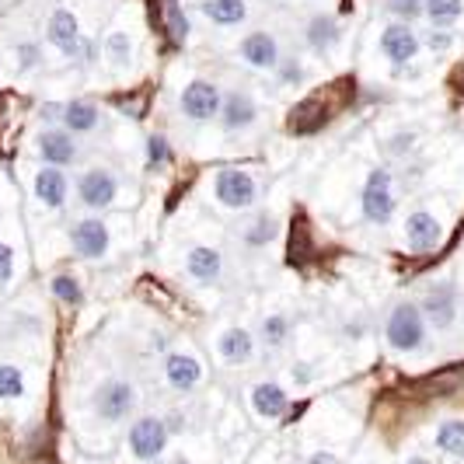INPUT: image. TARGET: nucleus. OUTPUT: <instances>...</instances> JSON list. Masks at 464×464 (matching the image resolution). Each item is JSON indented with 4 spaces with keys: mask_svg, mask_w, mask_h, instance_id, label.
<instances>
[{
    "mask_svg": "<svg viewBox=\"0 0 464 464\" xmlns=\"http://www.w3.org/2000/svg\"><path fill=\"white\" fill-rule=\"evenodd\" d=\"M35 154L49 168H63L67 171L70 164H77V158H81V147H77V137L67 133L63 126H46L35 137Z\"/></svg>",
    "mask_w": 464,
    "mask_h": 464,
    "instance_id": "nucleus-10",
    "label": "nucleus"
},
{
    "mask_svg": "<svg viewBox=\"0 0 464 464\" xmlns=\"http://www.w3.org/2000/svg\"><path fill=\"white\" fill-rule=\"evenodd\" d=\"M56 126H63L73 137L98 133V130H102V105L84 102V98H77V102H60V119H56Z\"/></svg>",
    "mask_w": 464,
    "mask_h": 464,
    "instance_id": "nucleus-16",
    "label": "nucleus"
},
{
    "mask_svg": "<svg viewBox=\"0 0 464 464\" xmlns=\"http://www.w3.org/2000/svg\"><path fill=\"white\" fill-rule=\"evenodd\" d=\"M213 199L227 209H252L258 203V182L241 168H220L213 179Z\"/></svg>",
    "mask_w": 464,
    "mask_h": 464,
    "instance_id": "nucleus-7",
    "label": "nucleus"
},
{
    "mask_svg": "<svg viewBox=\"0 0 464 464\" xmlns=\"http://www.w3.org/2000/svg\"><path fill=\"white\" fill-rule=\"evenodd\" d=\"M179 464H186V461H179Z\"/></svg>",
    "mask_w": 464,
    "mask_h": 464,
    "instance_id": "nucleus-42",
    "label": "nucleus"
},
{
    "mask_svg": "<svg viewBox=\"0 0 464 464\" xmlns=\"http://www.w3.org/2000/svg\"><path fill=\"white\" fill-rule=\"evenodd\" d=\"M186 273L192 283L213 286V283H220V276H224V256L217 248H209V245H192L186 256Z\"/></svg>",
    "mask_w": 464,
    "mask_h": 464,
    "instance_id": "nucleus-18",
    "label": "nucleus"
},
{
    "mask_svg": "<svg viewBox=\"0 0 464 464\" xmlns=\"http://www.w3.org/2000/svg\"><path fill=\"white\" fill-rule=\"evenodd\" d=\"M70 248L73 256L84 258V262H102L112 248V231L109 224L98 217V213H88L81 220L70 224Z\"/></svg>",
    "mask_w": 464,
    "mask_h": 464,
    "instance_id": "nucleus-5",
    "label": "nucleus"
},
{
    "mask_svg": "<svg viewBox=\"0 0 464 464\" xmlns=\"http://www.w3.org/2000/svg\"><path fill=\"white\" fill-rule=\"evenodd\" d=\"M43 60H46V53H43V46H39V43H32V39H24V43H18V46H14V63H18V70H22V73H28V70H39V67H43Z\"/></svg>",
    "mask_w": 464,
    "mask_h": 464,
    "instance_id": "nucleus-33",
    "label": "nucleus"
},
{
    "mask_svg": "<svg viewBox=\"0 0 464 464\" xmlns=\"http://www.w3.org/2000/svg\"><path fill=\"white\" fill-rule=\"evenodd\" d=\"M419 39H422V46L430 49V53H437V56L454 49V32H450V28H430V32L419 35Z\"/></svg>",
    "mask_w": 464,
    "mask_h": 464,
    "instance_id": "nucleus-35",
    "label": "nucleus"
},
{
    "mask_svg": "<svg viewBox=\"0 0 464 464\" xmlns=\"http://www.w3.org/2000/svg\"><path fill=\"white\" fill-rule=\"evenodd\" d=\"M395 207H398V192H395V175H392V168H373L371 175H367V182H363V192H360L363 220L384 227V224L395 217Z\"/></svg>",
    "mask_w": 464,
    "mask_h": 464,
    "instance_id": "nucleus-2",
    "label": "nucleus"
},
{
    "mask_svg": "<svg viewBox=\"0 0 464 464\" xmlns=\"http://www.w3.org/2000/svg\"><path fill=\"white\" fill-rule=\"evenodd\" d=\"M273 73L279 77V84H304V63L294 56H283Z\"/></svg>",
    "mask_w": 464,
    "mask_h": 464,
    "instance_id": "nucleus-36",
    "label": "nucleus"
},
{
    "mask_svg": "<svg viewBox=\"0 0 464 464\" xmlns=\"http://www.w3.org/2000/svg\"><path fill=\"white\" fill-rule=\"evenodd\" d=\"M81 35H84V32H81V22H77V14L67 11V7H56L46 18L49 46H56L67 60H70V53L77 49V43H81Z\"/></svg>",
    "mask_w": 464,
    "mask_h": 464,
    "instance_id": "nucleus-19",
    "label": "nucleus"
},
{
    "mask_svg": "<svg viewBox=\"0 0 464 464\" xmlns=\"http://www.w3.org/2000/svg\"><path fill=\"white\" fill-rule=\"evenodd\" d=\"M105 63L112 70H130L133 67V39H130V32H112L109 39H105Z\"/></svg>",
    "mask_w": 464,
    "mask_h": 464,
    "instance_id": "nucleus-26",
    "label": "nucleus"
},
{
    "mask_svg": "<svg viewBox=\"0 0 464 464\" xmlns=\"http://www.w3.org/2000/svg\"><path fill=\"white\" fill-rule=\"evenodd\" d=\"M168 440H171V430H168V419L161 416H140L133 426H130V454L137 461H158L164 450H168Z\"/></svg>",
    "mask_w": 464,
    "mask_h": 464,
    "instance_id": "nucleus-8",
    "label": "nucleus"
},
{
    "mask_svg": "<svg viewBox=\"0 0 464 464\" xmlns=\"http://www.w3.org/2000/svg\"><path fill=\"white\" fill-rule=\"evenodd\" d=\"M237 56L256 70H276L279 60H283V49H279V39L273 32H248L241 43H237Z\"/></svg>",
    "mask_w": 464,
    "mask_h": 464,
    "instance_id": "nucleus-12",
    "label": "nucleus"
},
{
    "mask_svg": "<svg viewBox=\"0 0 464 464\" xmlns=\"http://www.w3.org/2000/svg\"><path fill=\"white\" fill-rule=\"evenodd\" d=\"M49 290L60 304H84V286L73 273H56L49 279Z\"/></svg>",
    "mask_w": 464,
    "mask_h": 464,
    "instance_id": "nucleus-29",
    "label": "nucleus"
},
{
    "mask_svg": "<svg viewBox=\"0 0 464 464\" xmlns=\"http://www.w3.org/2000/svg\"><path fill=\"white\" fill-rule=\"evenodd\" d=\"M405 464H430V461H426V458H409Z\"/></svg>",
    "mask_w": 464,
    "mask_h": 464,
    "instance_id": "nucleus-41",
    "label": "nucleus"
},
{
    "mask_svg": "<svg viewBox=\"0 0 464 464\" xmlns=\"http://www.w3.org/2000/svg\"><path fill=\"white\" fill-rule=\"evenodd\" d=\"M32 192H35V199H39L46 209H63L67 207V199H70L67 171H63V168H49V164H43V168L35 171Z\"/></svg>",
    "mask_w": 464,
    "mask_h": 464,
    "instance_id": "nucleus-17",
    "label": "nucleus"
},
{
    "mask_svg": "<svg viewBox=\"0 0 464 464\" xmlns=\"http://www.w3.org/2000/svg\"><path fill=\"white\" fill-rule=\"evenodd\" d=\"M422 18L430 28H454L464 18V0H426Z\"/></svg>",
    "mask_w": 464,
    "mask_h": 464,
    "instance_id": "nucleus-25",
    "label": "nucleus"
},
{
    "mask_svg": "<svg viewBox=\"0 0 464 464\" xmlns=\"http://www.w3.org/2000/svg\"><path fill=\"white\" fill-rule=\"evenodd\" d=\"M304 43L311 53H318V56H325L332 49L343 43V24L335 14H311L307 24H304Z\"/></svg>",
    "mask_w": 464,
    "mask_h": 464,
    "instance_id": "nucleus-20",
    "label": "nucleus"
},
{
    "mask_svg": "<svg viewBox=\"0 0 464 464\" xmlns=\"http://www.w3.org/2000/svg\"><path fill=\"white\" fill-rule=\"evenodd\" d=\"M307 464H343L335 454H328V450H314L311 458H307Z\"/></svg>",
    "mask_w": 464,
    "mask_h": 464,
    "instance_id": "nucleus-39",
    "label": "nucleus"
},
{
    "mask_svg": "<svg viewBox=\"0 0 464 464\" xmlns=\"http://www.w3.org/2000/svg\"><path fill=\"white\" fill-rule=\"evenodd\" d=\"M426 318L419 311V301H401L392 307L388 322H384V339L395 353H419L426 346Z\"/></svg>",
    "mask_w": 464,
    "mask_h": 464,
    "instance_id": "nucleus-1",
    "label": "nucleus"
},
{
    "mask_svg": "<svg viewBox=\"0 0 464 464\" xmlns=\"http://www.w3.org/2000/svg\"><path fill=\"white\" fill-rule=\"evenodd\" d=\"M164 381L175 388V392H196L199 388V381H203V363L186 353V349H171L168 356H164Z\"/></svg>",
    "mask_w": 464,
    "mask_h": 464,
    "instance_id": "nucleus-14",
    "label": "nucleus"
},
{
    "mask_svg": "<svg viewBox=\"0 0 464 464\" xmlns=\"http://www.w3.org/2000/svg\"><path fill=\"white\" fill-rule=\"evenodd\" d=\"M217 353H220V360H224V363L241 367V363H248V360L256 356V335L241 325L227 328V332L217 339Z\"/></svg>",
    "mask_w": 464,
    "mask_h": 464,
    "instance_id": "nucleus-21",
    "label": "nucleus"
},
{
    "mask_svg": "<svg viewBox=\"0 0 464 464\" xmlns=\"http://www.w3.org/2000/svg\"><path fill=\"white\" fill-rule=\"evenodd\" d=\"M252 409L262 419H283L286 409H290V395L276 381H258L256 388H252Z\"/></svg>",
    "mask_w": 464,
    "mask_h": 464,
    "instance_id": "nucleus-22",
    "label": "nucleus"
},
{
    "mask_svg": "<svg viewBox=\"0 0 464 464\" xmlns=\"http://www.w3.org/2000/svg\"><path fill=\"white\" fill-rule=\"evenodd\" d=\"M14 279V248L7 241H0V290H7Z\"/></svg>",
    "mask_w": 464,
    "mask_h": 464,
    "instance_id": "nucleus-37",
    "label": "nucleus"
},
{
    "mask_svg": "<svg viewBox=\"0 0 464 464\" xmlns=\"http://www.w3.org/2000/svg\"><path fill=\"white\" fill-rule=\"evenodd\" d=\"M161 11H164V28H168V35H171V43H186L188 39V18L186 11H182V4L179 0H161Z\"/></svg>",
    "mask_w": 464,
    "mask_h": 464,
    "instance_id": "nucleus-28",
    "label": "nucleus"
},
{
    "mask_svg": "<svg viewBox=\"0 0 464 464\" xmlns=\"http://www.w3.org/2000/svg\"><path fill=\"white\" fill-rule=\"evenodd\" d=\"M290 335H294V322H290V314H266L262 318V325H258V343L266 349H283L290 343Z\"/></svg>",
    "mask_w": 464,
    "mask_h": 464,
    "instance_id": "nucleus-24",
    "label": "nucleus"
},
{
    "mask_svg": "<svg viewBox=\"0 0 464 464\" xmlns=\"http://www.w3.org/2000/svg\"><path fill=\"white\" fill-rule=\"evenodd\" d=\"M220 102H224V92L213 81H207V77H196L179 94V112L188 122H213V119L220 116Z\"/></svg>",
    "mask_w": 464,
    "mask_h": 464,
    "instance_id": "nucleus-9",
    "label": "nucleus"
},
{
    "mask_svg": "<svg viewBox=\"0 0 464 464\" xmlns=\"http://www.w3.org/2000/svg\"><path fill=\"white\" fill-rule=\"evenodd\" d=\"M70 60H73V63H84V67H92L94 60H98V46H94V39L81 35V43H77V49L70 53Z\"/></svg>",
    "mask_w": 464,
    "mask_h": 464,
    "instance_id": "nucleus-38",
    "label": "nucleus"
},
{
    "mask_svg": "<svg viewBox=\"0 0 464 464\" xmlns=\"http://www.w3.org/2000/svg\"><path fill=\"white\" fill-rule=\"evenodd\" d=\"M137 401H140V395L133 381H126V377H109V381H102V384L94 388L92 409L102 422H122V419L133 416Z\"/></svg>",
    "mask_w": 464,
    "mask_h": 464,
    "instance_id": "nucleus-3",
    "label": "nucleus"
},
{
    "mask_svg": "<svg viewBox=\"0 0 464 464\" xmlns=\"http://www.w3.org/2000/svg\"><path fill=\"white\" fill-rule=\"evenodd\" d=\"M422 7H426V0H384V11L395 14L398 22H405V24H412L416 18H422Z\"/></svg>",
    "mask_w": 464,
    "mask_h": 464,
    "instance_id": "nucleus-34",
    "label": "nucleus"
},
{
    "mask_svg": "<svg viewBox=\"0 0 464 464\" xmlns=\"http://www.w3.org/2000/svg\"><path fill=\"white\" fill-rule=\"evenodd\" d=\"M217 119H220V126H224L227 133H241V130L256 126L258 102L248 92L234 88V92L224 94V102H220V116H217Z\"/></svg>",
    "mask_w": 464,
    "mask_h": 464,
    "instance_id": "nucleus-15",
    "label": "nucleus"
},
{
    "mask_svg": "<svg viewBox=\"0 0 464 464\" xmlns=\"http://www.w3.org/2000/svg\"><path fill=\"white\" fill-rule=\"evenodd\" d=\"M458 283L454 279H437V283H430L426 286V294H422V301H419V311H422V318H426V325L437 328V332H447V328L458 322Z\"/></svg>",
    "mask_w": 464,
    "mask_h": 464,
    "instance_id": "nucleus-6",
    "label": "nucleus"
},
{
    "mask_svg": "<svg viewBox=\"0 0 464 464\" xmlns=\"http://www.w3.org/2000/svg\"><path fill=\"white\" fill-rule=\"evenodd\" d=\"M199 11L220 28H234L248 18V0H203Z\"/></svg>",
    "mask_w": 464,
    "mask_h": 464,
    "instance_id": "nucleus-23",
    "label": "nucleus"
},
{
    "mask_svg": "<svg viewBox=\"0 0 464 464\" xmlns=\"http://www.w3.org/2000/svg\"><path fill=\"white\" fill-rule=\"evenodd\" d=\"M422 53V39L412 24L395 22L381 32V56L392 63V67H409Z\"/></svg>",
    "mask_w": 464,
    "mask_h": 464,
    "instance_id": "nucleus-11",
    "label": "nucleus"
},
{
    "mask_svg": "<svg viewBox=\"0 0 464 464\" xmlns=\"http://www.w3.org/2000/svg\"><path fill=\"white\" fill-rule=\"evenodd\" d=\"M143 150H147V168H150V171H161V168H168L171 158H175V150H171V143H168L164 133H150L147 143H143Z\"/></svg>",
    "mask_w": 464,
    "mask_h": 464,
    "instance_id": "nucleus-31",
    "label": "nucleus"
},
{
    "mask_svg": "<svg viewBox=\"0 0 464 464\" xmlns=\"http://www.w3.org/2000/svg\"><path fill=\"white\" fill-rule=\"evenodd\" d=\"M405 241H409V248L419 252V256L440 248L443 227H440V220H437V213H430V209H412L409 220H405Z\"/></svg>",
    "mask_w": 464,
    "mask_h": 464,
    "instance_id": "nucleus-13",
    "label": "nucleus"
},
{
    "mask_svg": "<svg viewBox=\"0 0 464 464\" xmlns=\"http://www.w3.org/2000/svg\"><path fill=\"white\" fill-rule=\"evenodd\" d=\"M0 4H4V0H0Z\"/></svg>",
    "mask_w": 464,
    "mask_h": 464,
    "instance_id": "nucleus-43",
    "label": "nucleus"
},
{
    "mask_svg": "<svg viewBox=\"0 0 464 464\" xmlns=\"http://www.w3.org/2000/svg\"><path fill=\"white\" fill-rule=\"evenodd\" d=\"M24 395V373L14 363H0V401H14Z\"/></svg>",
    "mask_w": 464,
    "mask_h": 464,
    "instance_id": "nucleus-32",
    "label": "nucleus"
},
{
    "mask_svg": "<svg viewBox=\"0 0 464 464\" xmlns=\"http://www.w3.org/2000/svg\"><path fill=\"white\" fill-rule=\"evenodd\" d=\"M294 377H297V381H307L311 371H307V367H294Z\"/></svg>",
    "mask_w": 464,
    "mask_h": 464,
    "instance_id": "nucleus-40",
    "label": "nucleus"
},
{
    "mask_svg": "<svg viewBox=\"0 0 464 464\" xmlns=\"http://www.w3.org/2000/svg\"><path fill=\"white\" fill-rule=\"evenodd\" d=\"M273 237H276V217L273 213H258L252 220V227L245 231V245L248 248H266Z\"/></svg>",
    "mask_w": 464,
    "mask_h": 464,
    "instance_id": "nucleus-30",
    "label": "nucleus"
},
{
    "mask_svg": "<svg viewBox=\"0 0 464 464\" xmlns=\"http://www.w3.org/2000/svg\"><path fill=\"white\" fill-rule=\"evenodd\" d=\"M437 447L450 458H464V419H443L437 426Z\"/></svg>",
    "mask_w": 464,
    "mask_h": 464,
    "instance_id": "nucleus-27",
    "label": "nucleus"
},
{
    "mask_svg": "<svg viewBox=\"0 0 464 464\" xmlns=\"http://www.w3.org/2000/svg\"><path fill=\"white\" fill-rule=\"evenodd\" d=\"M73 192H77V203H81L84 209H92V213H105V209L119 199L116 171H112V168H105V164H94V168H88V171H81V175H77Z\"/></svg>",
    "mask_w": 464,
    "mask_h": 464,
    "instance_id": "nucleus-4",
    "label": "nucleus"
}]
</instances>
